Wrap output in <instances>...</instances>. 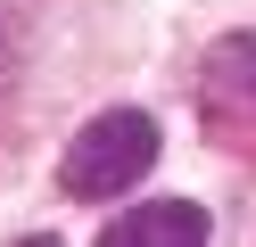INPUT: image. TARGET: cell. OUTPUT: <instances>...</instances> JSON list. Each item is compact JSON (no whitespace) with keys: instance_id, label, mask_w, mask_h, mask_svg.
Segmentation results:
<instances>
[{"instance_id":"obj_1","label":"cell","mask_w":256,"mask_h":247,"mask_svg":"<svg viewBox=\"0 0 256 247\" xmlns=\"http://www.w3.org/2000/svg\"><path fill=\"white\" fill-rule=\"evenodd\" d=\"M157 148H166V132H157L149 107H108V115H91V124L74 132V148L58 157V190L66 198H124L157 165Z\"/></svg>"},{"instance_id":"obj_2","label":"cell","mask_w":256,"mask_h":247,"mask_svg":"<svg viewBox=\"0 0 256 247\" xmlns=\"http://www.w3.org/2000/svg\"><path fill=\"white\" fill-rule=\"evenodd\" d=\"M190 239H215V214L198 198H149L108 223V247H190Z\"/></svg>"},{"instance_id":"obj_3","label":"cell","mask_w":256,"mask_h":247,"mask_svg":"<svg viewBox=\"0 0 256 247\" xmlns=\"http://www.w3.org/2000/svg\"><path fill=\"white\" fill-rule=\"evenodd\" d=\"M198 107L206 115H256V33H223L198 58Z\"/></svg>"}]
</instances>
